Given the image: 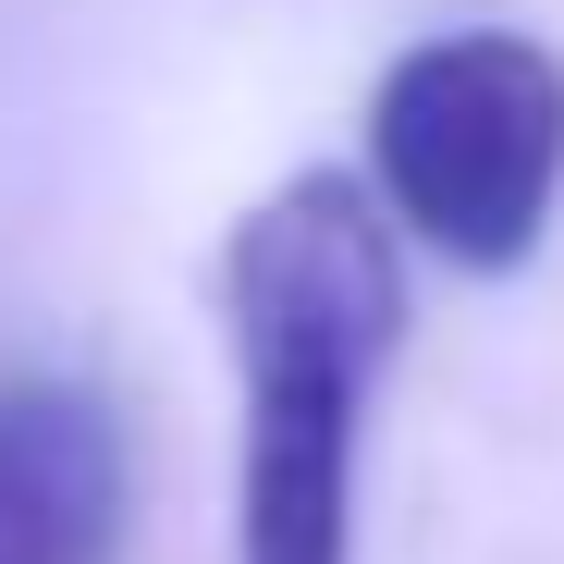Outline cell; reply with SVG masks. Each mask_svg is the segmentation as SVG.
I'll return each instance as SVG.
<instances>
[{
  "label": "cell",
  "instance_id": "obj_1",
  "mask_svg": "<svg viewBox=\"0 0 564 564\" xmlns=\"http://www.w3.org/2000/svg\"><path fill=\"white\" fill-rule=\"evenodd\" d=\"M234 564H356L368 417L405 356V234L368 172H282L221 246Z\"/></svg>",
  "mask_w": 564,
  "mask_h": 564
},
{
  "label": "cell",
  "instance_id": "obj_2",
  "mask_svg": "<svg viewBox=\"0 0 564 564\" xmlns=\"http://www.w3.org/2000/svg\"><path fill=\"white\" fill-rule=\"evenodd\" d=\"M368 197L442 270H528L564 209V50L528 25H442L368 86Z\"/></svg>",
  "mask_w": 564,
  "mask_h": 564
},
{
  "label": "cell",
  "instance_id": "obj_3",
  "mask_svg": "<svg viewBox=\"0 0 564 564\" xmlns=\"http://www.w3.org/2000/svg\"><path fill=\"white\" fill-rule=\"evenodd\" d=\"M123 552V417L74 368L0 381V564H111Z\"/></svg>",
  "mask_w": 564,
  "mask_h": 564
}]
</instances>
